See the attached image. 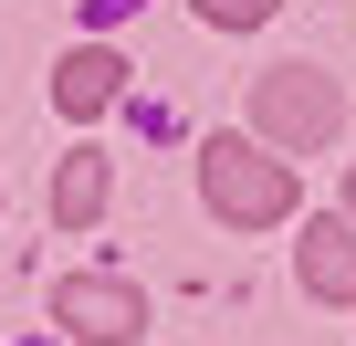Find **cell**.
I'll return each instance as SVG.
<instances>
[{
  "label": "cell",
  "mask_w": 356,
  "mask_h": 346,
  "mask_svg": "<svg viewBox=\"0 0 356 346\" xmlns=\"http://www.w3.org/2000/svg\"><path fill=\"white\" fill-rule=\"evenodd\" d=\"M200 22H220V32H252V22H273V0H200Z\"/></svg>",
  "instance_id": "7"
},
{
  "label": "cell",
  "mask_w": 356,
  "mask_h": 346,
  "mask_svg": "<svg viewBox=\"0 0 356 346\" xmlns=\"http://www.w3.org/2000/svg\"><path fill=\"white\" fill-rule=\"evenodd\" d=\"M200 189H210V210H220L231 231H262V221L293 210V168L262 157L252 136H210V147H200Z\"/></svg>",
  "instance_id": "1"
},
{
  "label": "cell",
  "mask_w": 356,
  "mask_h": 346,
  "mask_svg": "<svg viewBox=\"0 0 356 346\" xmlns=\"http://www.w3.org/2000/svg\"><path fill=\"white\" fill-rule=\"evenodd\" d=\"M335 116H346V95L314 63H283V74L252 84V136L262 147H335Z\"/></svg>",
  "instance_id": "2"
},
{
  "label": "cell",
  "mask_w": 356,
  "mask_h": 346,
  "mask_svg": "<svg viewBox=\"0 0 356 346\" xmlns=\"http://www.w3.org/2000/svg\"><path fill=\"white\" fill-rule=\"evenodd\" d=\"M53 315H63V336H84V346H126V336L147 325V294L115 283V273H74V283L53 294Z\"/></svg>",
  "instance_id": "3"
},
{
  "label": "cell",
  "mask_w": 356,
  "mask_h": 346,
  "mask_svg": "<svg viewBox=\"0 0 356 346\" xmlns=\"http://www.w3.org/2000/svg\"><path fill=\"white\" fill-rule=\"evenodd\" d=\"M95 210H105V157L84 147V157H63V179H53V221H74V231H84Z\"/></svg>",
  "instance_id": "6"
},
{
  "label": "cell",
  "mask_w": 356,
  "mask_h": 346,
  "mask_svg": "<svg viewBox=\"0 0 356 346\" xmlns=\"http://www.w3.org/2000/svg\"><path fill=\"white\" fill-rule=\"evenodd\" d=\"M346 210H356V179H346Z\"/></svg>",
  "instance_id": "8"
},
{
  "label": "cell",
  "mask_w": 356,
  "mask_h": 346,
  "mask_svg": "<svg viewBox=\"0 0 356 346\" xmlns=\"http://www.w3.org/2000/svg\"><path fill=\"white\" fill-rule=\"evenodd\" d=\"M115 95H126V63H115L105 42H84V53H63V74H53V105H63V116H105Z\"/></svg>",
  "instance_id": "4"
},
{
  "label": "cell",
  "mask_w": 356,
  "mask_h": 346,
  "mask_svg": "<svg viewBox=\"0 0 356 346\" xmlns=\"http://www.w3.org/2000/svg\"><path fill=\"white\" fill-rule=\"evenodd\" d=\"M304 294L356 304V221H314L304 231Z\"/></svg>",
  "instance_id": "5"
}]
</instances>
